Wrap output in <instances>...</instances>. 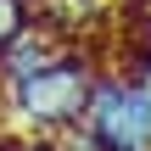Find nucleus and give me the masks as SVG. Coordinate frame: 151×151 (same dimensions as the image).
<instances>
[{
    "label": "nucleus",
    "mask_w": 151,
    "mask_h": 151,
    "mask_svg": "<svg viewBox=\"0 0 151 151\" xmlns=\"http://www.w3.org/2000/svg\"><path fill=\"white\" fill-rule=\"evenodd\" d=\"M73 151H151V45L123 67H95L90 106L67 134Z\"/></svg>",
    "instance_id": "f257e3e1"
},
{
    "label": "nucleus",
    "mask_w": 151,
    "mask_h": 151,
    "mask_svg": "<svg viewBox=\"0 0 151 151\" xmlns=\"http://www.w3.org/2000/svg\"><path fill=\"white\" fill-rule=\"evenodd\" d=\"M95 84V56L62 45L39 73L0 90V129L6 134H73Z\"/></svg>",
    "instance_id": "f03ea898"
},
{
    "label": "nucleus",
    "mask_w": 151,
    "mask_h": 151,
    "mask_svg": "<svg viewBox=\"0 0 151 151\" xmlns=\"http://www.w3.org/2000/svg\"><path fill=\"white\" fill-rule=\"evenodd\" d=\"M62 50V39H56V28L39 17V22H28L17 39H6L0 45V90H11L17 78H28V73H39L50 56Z\"/></svg>",
    "instance_id": "7ed1b4c3"
},
{
    "label": "nucleus",
    "mask_w": 151,
    "mask_h": 151,
    "mask_svg": "<svg viewBox=\"0 0 151 151\" xmlns=\"http://www.w3.org/2000/svg\"><path fill=\"white\" fill-rule=\"evenodd\" d=\"M28 22H39V0H0V45L17 39Z\"/></svg>",
    "instance_id": "20e7f679"
},
{
    "label": "nucleus",
    "mask_w": 151,
    "mask_h": 151,
    "mask_svg": "<svg viewBox=\"0 0 151 151\" xmlns=\"http://www.w3.org/2000/svg\"><path fill=\"white\" fill-rule=\"evenodd\" d=\"M6 151H73L67 134H6Z\"/></svg>",
    "instance_id": "39448f33"
}]
</instances>
